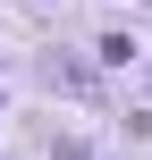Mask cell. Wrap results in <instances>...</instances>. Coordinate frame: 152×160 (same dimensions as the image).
I'll return each mask as SVG.
<instances>
[]
</instances>
